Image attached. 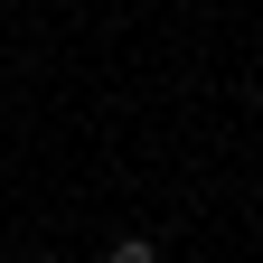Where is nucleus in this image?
<instances>
[{
  "instance_id": "obj_2",
  "label": "nucleus",
  "mask_w": 263,
  "mask_h": 263,
  "mask_svg": "<svg viewBox=\"0 0 263 263\" xmlns=\"http://www.w3.org/2000/svg\"><path fill=\"white\" fill-rule=\"evenodd\" d=\"M38 263H47V254H38Z\"/></svg>"
},
{
  "instance_id": "obj_1",
  "label": "nucleus",
  "mask_w": 263,
  "mask_h": 263,
  "mask_svg": "<svg viewBox=\"0 0 263 263\" xmlns=\"http://www.w3.org/2000/svg\"><path fill=\"white\" fill-rule=\"evenodd\" d=\"M113 263H151V245H113Z\"/></svg>"
}]
</instances>
